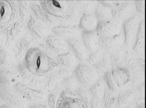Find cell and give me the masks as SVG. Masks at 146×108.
Here are the masks:
<instances>
[{"mask_svg": "<svg viewBox=\"0 0 146 108\" xmlns=\"http://www.w3.org/2000/svg\"><path fill=\"white\" fill-rule=\"evenodd\" d=\"M126 48L122 47L121 48L110 53L111 64L117 67H124L126 65Z\"/></svg>", "mask_w": 146, "mask_h": 108, "instance_id": "cell-10", "label": "cell"}, {"mask_svg": "<svg viewBox=\"0 0 146 108\" xmlns=\"http://www.w3.org/2000/svg\"><path fill=\"white\" fill-rule=\"evenodd\" d=\"M125 43V38L123 33L111 37L100 38V45L103 51L111 53L118 50Z\"/></svg>", "mask_w": 146, "mask_h": 108, "instance_id": "cell-3", "label": "cell"}, {"mask_svg": "<svg viewBox=\"0 0 146 108\" xmlns=\"http://www.w3.org/2000/svg\"><path fill=\"white\" fill-rule=\"evenodd\" d=\"M99 21L95 14L84 15L80 19V27L83 32H93L96 30Z\"/></svg>", "mask_w": 146, "mask_h": 108, "instance_id": "cell-9", "label": "cell"}, {"mask_svg": "<svg viewBox=\"0 0 146 108\" xmlns=\"http://www.w3.org/2000/svg\"><path fill=\"white\" fill-rule=\"evenodd\" d=\"M74 47L78 58L80 60L83 61L87 60L90 53L86 49L84 43L80 41H76Z\"/></svg>", "mask_w": 146, "mask_h": 108, "instance_id": "cell-11", "label": "cell"}, {"mask_svg": "<svg viewBox=\"0 0 146 108\" xmlns=\"http://www.w3.org/2000/svg\"><path fill=\"white\" fill-rule=\"evenodd\" d=\"M78 77L85 86H89L96 81L97 76L95 71L88 65L82 64L78 67Z\"/></svg>", "mask_w": 146, "mask_h": 108, "instance_id": "cell-7", "label": "cell"}, {"mask_svg": "<svg viewBox=\"0 0 146 108\" xmlns=\"http://www.w3.org/2000/svg\"><path fill=\"white\" fill-rule=\"evenodd\" d=\"M121 29L118 21L112 19L99 22L96 31L100 38L111 37L121 33Z\"/></svg>", "mask_w": 146, "mask_h": 108, "instance_id": "cell-2", "label": "cell"}, {"mask_svg": "<svg viewBox=\"0 0 146 108\" xmlns=\"http://www.w3.org/2000/svg\"><path fill=\"white\" fill-rule=\"evenodd\" d=\"M83 43L90 53L95 52L100 48V37L96 31L93 32H83Z\"/></svg>", "mask_w": 146, "mask_h": 108, "instance_id": "cell-6", "label": "cell"}, {"mask_svg": "<svg viewBox=\"0 0 146 108\" xmlns=\"http://www.w3.org/2000/svg\"><path fill=\"white\" fill-rule=\"evenodd\" d=\"M5 13V9L4 7H2V8H1V16H3V15Z\"/></svg>", "mask_w": 146, "mask_h": 108, "instance_id": "cell-16", "label": "cell"}, {"mask_svg": "<svg viewBox=\"0 0 146 108\" xmlns=\"http://www.w3.org/2000/svg\"><path fill=\"white\" fill-rule=\"evenodd\" d=\"M95 15L99 22L106 21L113 19L112 8L106 1H101L96 5Z\"/></svg>", "mask_w": 146, "mask_h": 108, "instance_id": "cell-8", "label": "cell"}, {"mask_svg": "<svg viewBox=\"0 0 146 108\" xmlns=\"http://www.w3.org/2000/svg\"><path fill=\"white\" fill-rule=\"evenodd\" d=\"M112 9L113 19L118 21L127 20L133 13V5L131 3L117 1Z\"/></svg>", "mask_w": 146, "mask_h": 108, "instance_id": "cell-5", "label": "cell"}, {"mask_svg": "<svg viewBox=\"0 0 146 108\" xmlns=\"http://www.w3.org/2000/svg\"><path fill=\"white\" fill-rule=\"evenodd\" d=\"M36 64L38 69H39L40 65H41V58H40V56H38V58L37 59Z\"/></svg>", "mask_w": 146, "mask_h": 108, "instance_id": "cell-15", "label": "cell"}, {"mask_svg": "<svg viewBox=\"0 0 146 108\" xmlns=\"http://www.w3.org/2000/svg\"><path fill=\"white\" fill-rule=\"evenodd\" d=\"M140 22L137 16L129 18L125 20L123 26V34L125 38L124 45L126 47L134 45L138 33Z\"/></svg>", "mask_w": 146, "mask_h": 108, "instance_id": "cell-1", "label": "cell"}, {"mask_svg": "<svg viewBox=\"0 0 146 108\" xmlns=\"http://www.w3.org/2000/svg\"><path fill=\"white\" fill-rule=\"evenodd\" d=\"M52 4L54 6L59 8V9H61L62 8L61 6L58 1H55V0H53V1H52Z\"/></svg>", "mask_w": 146, "mask_h": 108, "instance_id": "cell-14", "label": "cell"}, {"mask_svg": "<svg viewBox=\"0 0 146 108\" xmlns=\"http://www.w3.org/2000/svg\"><path fill=\"white\" fill-rule=\"evenodd\" d=\"M104 51L100 49L95 52L90 53L87 61L90 65L96 67L102 61L104 57Z\"/></svg>", "mask_w": 146, "mask_h": 108, "instance_id": "cell-12", "label": "cell"}, {"mask_svg": "<svg viewBox=\"0 0 146 108\" xmlns=\"http://www.w3.org/2000/svg\"><path fill=\"white\" fill-rule=\"evenodd\" d=\"M139 2L137 3V8L140 11H143L144 9V5H141L143 3V1H139Z\"/></svg>", "mask_w": 146, "mask_h": 108, "instance_id": "cell-13", "label": "cell"}, {"mask_svg": "<svg viewBox=\"0 0 146 108\" xmlns=\"http://www.w3.org/2000/svg\"><path fill=\"white\" fill-rule=\"evenodd\" d=\"M130 74L127 69L124 67H117L106 74V80L111 86H120L128 82Z\"/></svg>", "mask_w": 146, "mask_h": 108, "instance_id": "cell-4", "label": "cell"}]
</instances>
